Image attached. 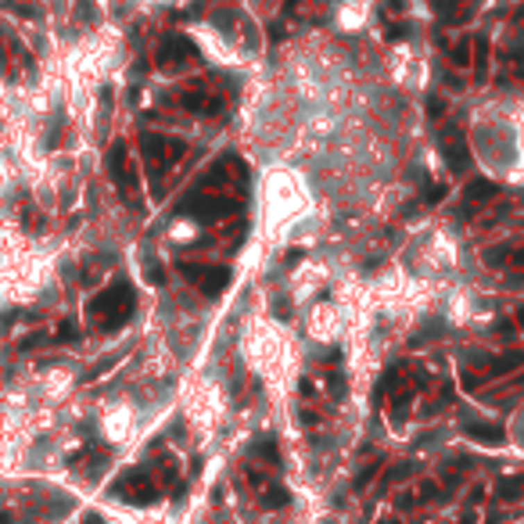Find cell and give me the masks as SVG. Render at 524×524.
<instances>
[{
  "instance_id": "cell-1",
  "label": "cell",
  "mask_w": 524,
  "mask_h": 524,
  "mask_svg": "<svg viewBox=\"0 0 524 524\" xmlns=\"http://www.w3.org/2000/svg\"><path fill=\"white\" fill-rule=\"evenodd\" d=\"M180 273L198 280V287L205 295H223L226 284H230V269L223 266H194V262H180Z\"/></svg>"
},
{
  "instance_id": "cell-2",
  "label": "cell",
  "mask_w": 524,
  "mask_h": 524,
  "mask_svg": "<svg viewBox=\"0 0 524 524\" xmlns=\"http://www.w3.org/2000/svg\"><path fill=\"white\" fill-rule=\"evenodd\" d=\"M115 496H126L130 502H151L155 499V485L148 481V474H140V471H130L126 477L115 481Z\"/></svg>"
},
{
  "instance_id": "cell-3",
  "label": "cell",
  "mask_w": 524,
  "mask_h": 524,
  "mask_svg": "<svg viewBox=\"0 0 524 524\" xmlns=\"http://www.w3.org/2000/svg\"><path fill=\"white\" fill-rule=\"evenodd\" d=\"M438 151H442V158L449 162L453 173H464L467 165H471V148H467V140L459 137L456 130H449L442 140H438Z\"/></svg>"
},
{
  "instance_id": "cell-4",
  "label": "cell",
  "mask_w": 524,
  "mask_h": 524,
  "mask_svg": "<svg viewBox=\"0 0 524 524\" xmlns=\"http://www.w3.org/2000/svg\"><path fill=\"white\" fill-rule=\"evenodd\" d=\"M191 40H183V36H169L162 44V54H158V65H173V61H183L187 54H191Z\"/></svg>"
},
{
  "instance_id": "cell-5",
  "label": "cell",
  "mask_w": 524,
  "mask_h": 524,
  "mask_svg": "<svg viewBox=\"0 0 524 524\" xmlns=\"http://www.w3.org/2000/svg\"><path fill=\"white\" fill-rule=\"evenodd\" d=\"M464 431H467L471 438H477V442H485V446H499V442H502V428H496V424L467 421V424H464Z\"/></svg>"
},
{
  "instance_id": "cell-6",
  "label": "cell",
  "mask_w": 524,
  "mask_h": 524,
  "mask_svg": "<svg viewBox=\"0 0 524 524\" xmlns=\"http://www.w3.org/2000/svg\"><path fill=\"white\" fill-rule=\"evenodd\" d=\"M496 194H499V187L489 183V180H474V183H467V201H489V198H496Z\"/></svg>"
},
{
  "instance_id": "cell-7",
  "label": "cell",
  "mask_w": 524,
  "mask_h": 524,
  "mask_svg": "<svg viewBox=\"0 0 524 524\" xmlns=\"http://www.w3.org/2000/svg\"><path fill=\"white\" fill-rule=\"evenodd\" d=\"M180 101L187 104V108H198L201 115H212V112L219 108V101H212V97H208V94H183Z\"/></svg>"
},
{
  "instance_id": "cell-8",
  "label": "cell",
  "mask_w": 524,
  "mask_h": 524,
  "mask_svg": "<svg viewBox=\"0 0 524 524\" xmlns=\"http://www.w3.org/2000/svg\"><path fill=\"white\" fill-rule=\"evenodd\" d=\"M262 502H266V507H287V492L273 485V489H266V492H262Z\"/></svg>"
},
{
  "instance_id": "cell-9",
  "label": "cell",
  "mask_w": 524,
  "mask_h": 524,
  "mask_svg": "<svg viewBox=\"0 0 524 524\" xmlns=\"http://www.w3.org/2000/svg\"><path fill=\"white\" fill-rule=\"evenodd\" d=\"M524 363V352H510L507 360H499V363H492V373H507L510 366H521Z\"/></svg>"
},
{
  "instance_id": "cell-10",
  "label": "cell",
  "mask_w": 524,
  "mask_h": 524,
  "mask_svg": "<svg viewBox=\"0 0 524 524\" xmlns=\"http://www.w3.org/2000/svg\"><path fill=\"white\" fill-rule=\"evenodd\" d=\"M449 58H453V65H467V61H471V40H464V44H456Z\"/></svg>"
},
{
  "instance_id": "cell-11",
  "label": "cell",
  "mask_w": 524,
  "mask_h": 524,
  "mask_svg": "<svg viewBox=\"0 0 524 524\" xmlns=\"http://www.w3.org/2000/svg\"><path fill=\"white\" fill-rule=\"evenodd\" d=\"M485 65H489V40H477V79H485Z\"/></svg>"
},
{
  "instance_id": "cell-12",
  "label": "cell",
  "mask_w": 524,
  "mask_h": 524,
  "mask_svg": "<svg viewBox=\"0 0 524 524\" xmlns=\"http://www.w3.org/2000/svg\"><path fill=\"white\" fill-rule=\"evenodd\" d=\"M438 198H446V183H431L428 191H424V201H428V205H434Z\"/></svg>"
},
{
  "instance_id": "cell-13",
  "label": "cell",
  "mask_w": 524,
  "mask_h": 524,
  "mask_svg": "<svg viewBox=\"0 0 524 524\" xmlns=\"http://www.w3.org/2000/svg\"><path fill=\"white\" fill-rule=\"evenodd\" d=\"M431 4H434L438 11H446V15H449V11H453V8L459 4V0H431Z\"/></svg>"
},
{
  "instance_id": "cell-14",
  "label": "cell",
  "mask_w": 524,
  "mask_h": 524,
  "mask_svg": "<svg viewBox=\"0 0 524 524\" xmlns=\"http://www.w3.org/2000/svg\"><path fill=\"white\" fill-rule=\"evenodd\" d=\"M428 108H431V115H442V112H446L442 104H438V97H431V101H428Z\"/></svg>"
},
{
  "instance_id": "cell-15",
  "label": "cell",
  "mask_w": 524,
  "mask_h": 524,
  "mask_svg": "<svg viewBox=\"0 0 524 524\" xmlns=\"http://www.w3.org/2000/svg\"><path fill=\"white\" fill-rule=\"evenodd\" d=\"M295 4H298V0H284V15H291V11H295Z\"/></svg>"
},
{
  "instance_id": "cell-16",
  "label": "cell",
  "mask_w": 524,
  "mask_h": 524,
  "mask_svg": "<svg viewBox=\"0 0 524 524\" xmlns=\"http://www.w3.org/2000/svg\"><path fill=\"white\" fill-rule=\"evenodd\" d=\"M517 323L524 327V309H517Z\"/></svg>"
},
{
  "instance_id": "cell-17",
  "label": "cell",
  "mask_w": 524,
  "mask_h": 524,
  "mask_svg": "<svg viewBox=\"0 0 524 524\" xmlns=\"http://www.w3.org/2000/svg\"><path fill=\"white\" fill-rule=\"evenodd\" d=\"M0 524H11V517H8V514H0Z\"/></svg>"
},
{
  "instance_id": "cell-18",
  "label": "cell",
  "mask_w": 524,
  "mask_h": 524,
  "mask_svg": "<svg viewBox=\"0 0 524 524\" xmlns=\"http://www.w3.org/2000/svg\"><path fill=\"white\" fill-rule=\"evenodd\" d=\"M459 524H474V517H464V521H459Z\"/></svg>"
},
{
  "instance_id": "cell-19",
  "label": "cell",
  "mask_w": 524,
  "mask_h": 524,
  "mask_svg": "<svg viewBox=\"0 0 524 524\" xmlns=\"http://www.w3.org/2000/svg\"><path fill=\"white\" fill-rule=\"evenodd\" d=\"M381 524H395V521H381Z\"/></svg>"
}]
</instances>
